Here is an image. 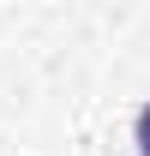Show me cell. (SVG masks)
<instances>
[{"mask_svg":"<svg viewBox=\"0 0 150 156\" xmlns=\"http://www.w3.org/2000/svg\"><path fill=\"white\" fill-rule=\"evenodd\" d=\"M132 144H138V156H150V102L138 108V120H132Z\"/></svg>","mask_w":150,"mask_h":156,"instance_id":"6da1fadb","label":"cell"}]
</instances>
